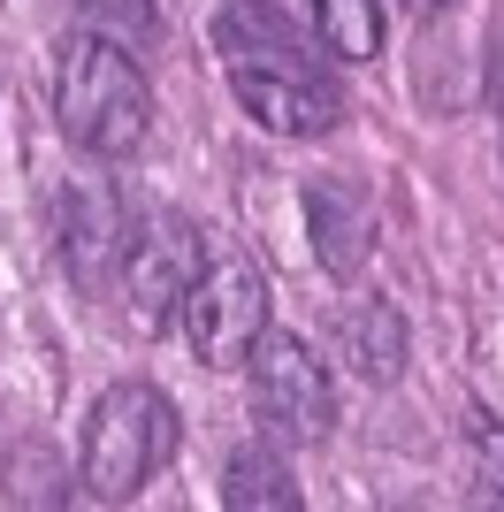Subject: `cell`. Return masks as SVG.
<instances>
[{
    "instance_id": "obj_1",
    "label": "cell",
    "mask_w": 504,
    "mask_h": 512,
    "mask_svg": "<svg viewBox=\"0 0 504 512\" xmlns=\"http://www.w3.org/2000/svg\"><path fill=\"white\" fill-rule=\"evenodd\" d=\"M214 46L230 69V92L260 130L275 138H321L344 123V92H336L329 62L298 39V23H283L268 0H230L214 16Z\"/></svg>"
},
{
    "instance_id": "obj_2",
    "label": "cell",
    "mask_w": 504,
    "mask_h": 512,
    "mask_svg": "<svg viewBox=\"0 0 504 512\" xmlns=\"http://www.w3.org/2000/svg\"><path fill=\"white\" fill-rule=\"evenodd\" d=\"M54 123H62V138L77 153H92V161L138 153L146 130H153V92H146V77H138V62H130L115 39H100V31L62 39V62H54Z\"/></svg>"
},
{
    "instance_id": "obj_3",
    "label": "cell",
    "mask_w": 504,
    "mask_h": 512,
    "mask_svg": "<svg viewBox=\"0 0 504 512\" xmlns=\"http://www.w3.org/2000/svg\"><path fill=\"white\" fill-rule=\"evenodd\" d=\"M176 444H184V421H176V406H168L161 390L153 383H115L100 406H92L77 474L100 505H130V497L176 459Z\"/></svg>"
},
{
    "instance_id": "obj_4",
    "label": "cell",
    "mask_w": 504,
    "mask_h": 512,
    "mask_svg": "<svg viewBox=\"0 0 504 512\" xmlns=\"http://www.w3.org/2000/svg\"><path fill=\"white\" fill-rule=\"evenodd\" d=\"M252 413L283 444H321L336 428V383L306 337H260L252 344Z\"/></svg>"
},
{
    "instance_id": "obj_5",
    "label": "cell",
    "mask_w": 504,
    "mask_h": 512,
    "mask_svg": "<svg viewBox=\"0 0 504 512\" xmlns=\"http://www.w3.org/2000/svg\"><path fill=\"white\" fill-rule=\"evenodd\" d=\"M176 314H184L191 360L237 367V360H252V344L268 337V283L245 260H214V268H199V283L184 291Z\"/></svg>"
},
{
    "instance_id": "obj_6",
    "label": "cell",
    "mask_w": 504,
    "mask_h": 512,
    "mask_svg": "<svg viewBox=\"0 0 504 512\" xmlns=\"http://www.w3.org/2000/svg\"><path fill=\"white\" fill-rule=\"evenodd\" d=\"M199 268H207V245H199V230H191L184 214H146V222H130V237H123L115 291H123V306H138V321H161V314L184 306Z\"/></svg>"
},
{
    "instance_id": "obj_7",
    "label": "cell",
    "mask_w": 504,
    "mask_h": 512,
    "mask_svg": "<svg viewBox=\"0 0 504 512\" xmlns=\"http://www.w3.org/2000/svg\"><path fill=\"white\" fill-rule=\"evenodd\" d=\"M54 237H62V268L84 283V291H107L115 268H123V199L107 192V184H69L54 199Z\"/></svg>"
},
{
    "instance_id": "obj_8",
    "label": "cell",
    "mask_w": 504,
    "mask_h": 512,
    "mask_svg": "<svg viewBox=\"0 0 504 512\" xmlns=\"http://www.w3.org/2000/svg\"><path fill=\"white\" fill-rule=\"evenodd\" d=\"M306 230H314V260L336 283H352L367 268V253H375V207L352 184H336V176L306 184Z\"/></svg>"
},
{
    "instance_id": "obj_9",
    "label": "cell",
    "mask_w": 504,
    "mask_h": 512,
    "mask_svg": "<svg viewBox=\"0 0 504 512\" xmlns=\"http://www.w3.org/2000/svg\"><path fill=\"white\" fill-rule=\"evenodd\" d=\"M336 352H344V367H352L359 383H398L405 375V321L398 306H382V299H359L336 314Z\"/></svg>"
},
{
    "instance_id": "obj_10",
    "label": "cell",
    "mask_w": 504,
    "mask_h": 512,
    "mask_svg": "<svg viewBox=\"0 0 504 512\" xmlns=\"http://www.w3.org/2000/svg\"><path fill=\"white\" fill-rule=\"evenodd\" d=\"M222 505L230 512H298V482L275 444H237L222 459Z\"/></svg>"
},
{
    "instance_id": "obj_11",
    "label": "cell",
    "mask_w": 504,
    "mask_h": 512,
    "mask_svg": "<svg viewBox=\"0 0 504 512\" xmlns=\"http://www.w3.org/2000/svg\"><path fill=\"white\" fill-rule=\"evenodd\" d=\"M314 23L336 62H375L382 54V0H314Z\"/></svg>"
},
{
    "instance_id": "obj_12",
    "label": "cell",
    "mask_w": 504,
    "mask_h": 512,
    "mask_svg": "<svg viewBox=\"0 0 504 512\" xmlns=\"http://www.w3.org/2000/svg\"><path fill=\"white\" fill-rule=\"evenodd\" d=\"M77 16L115 46H161V8L153 0H77Z\"/></svg>"
},
{
    "instance_id": "obj_13",
    "label": "cell",
    "mask_w": 504,
    "mask_h": 512,
    "mask_svg": "<svg viewBox=\"0 0 504 512\" xmlns=\"http://www.w3.org/2000/svg\"><path fill=\"white\" fill-rule=\"evenodd\" d=\"M466 451H474V482L482 497H504V428L489 406H466Z\"/></svg>"
},
{
    "instance_id": "obj_14",
    "label": "cell",
    "mask_w": 504,
    "mask_h": 512,
    "mask_svg": "<svg viewBox=\"0 0 504 512\" xmlns=\"http://www.w3.org/2000/svg\"><path fill=\"white\" fill-rule=\"evenodd\" d=\"M405 8H413V16H443V8H451V0H405Z\"/></svg>"
}]
</instances>
